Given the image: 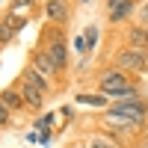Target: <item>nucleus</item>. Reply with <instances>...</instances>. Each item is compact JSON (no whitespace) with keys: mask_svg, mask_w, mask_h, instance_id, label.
Here are the masks:
<instances>
[{"mask_svg":"<svg viewBox=\"0 0 148 148\" xmlns=\"http://www.w3.org/2000/svg\"><path fill=\"white\" fill-rule=\"evenodd\" d=\"M101 95H119V98H130L133 95V83L127 80L125 71H104L101 77Z\"/></svg>","mask_w":148,"mask_h":148,"instance_id":"1","label":"nucleus"},{"mask_svg":"<svg viewBox=\"0 0 148 148\" xmlns=\"http://www.w3.org/2000/svg\"><path fill=\"white\" fill-rule=\"evenodd\" d=\"M113 113H121V116H127V119L142 125L145 116H148V107H145V101H139V98H121V101L113 104Z\"/></svg>","mask_w":148,"mask_h":148,"instance_id":"2","label":"nucleus"},{"mask_svg":"<svg viewBox=\"0 0 148 148\" xmlns=\"http://www.w3.org/2000/svg\"><path fill=\"white\" fill-rule=\"evenodd\" d=\"M116 62H119V68H133V71H142L148 59H145V53H139V51H133V47H130V51H121V53L116 56Z\"/></svg>","mask_w":148,"mask_h":148,"instance_id":"3","label":"nucleus"},{"mask_svg":"<svg viewBox=\"0 0 148 148\" xmlns=\"http://www.w3.org/2000/svg\"><path fill=\"white\" fill-rule=\"evenodd\" d=\"M21 95H24V104H27V107H42V89H39V86H33L30 80H24L21 77Z\"/></svg>","mask_w":148,"mask_h":148,"instance_id":"4","label":"nucleus"},{"mask_svg":"<svg viewBox=\"0 0 148 148\" xmlns=\"http://www.w3.org/2000/svg\"><path fill=\"white\" fill-rule=\"evenodd\" d=\"M104 125H107V127H116V130H136V125H139V121H133V119H127V116L113 113V110H110V113H107V119H104Z\"/></svg>","mask_w":148,"mask_h":148,"instance_id":"5","label":"nucleus"},{"mask_svg":"<svg viewBox=\"0 0 148 148\" xmlns=\"http://www.w3.org/2000/svg\"><path fill=\"white\" fill-rule=\"evenodd\" d=\"M33 71L39 74V77H45V80H51L53 74H56V68L51 65V59H47L45 53H36L33 56Z\"/></svg>","mask_w":148,"mask_h":148,"instance_id":"6","label":"nucleus"},{"mask_svg":"<svg viewBox=\"0 0 148 148\" xmlns=\"http://www.w3.org/2000/svg\"><path fill=\"white\" fill-rule=\"evenodd\" d=\"M45 56L51 59L53 68H62V65H65V45H62V42H51V47L45 51Z\"/></svg>","mask_w":148,"mask_h":148,"instance_id":"7","label":"nucleus"},{"mask_svg":"<svg viewBox=\"0 0 148 148\" xmlns=\"http://www.w3.org/2000/svg\"><path fill=\"white\" fill-rule=\"evenodd\" d=\"M130 12H133L130 0H116V3H110V21H121V18H127Z\"/></svg>","mask_w":148,"mask_h":148,"instance_id":"8","label":"nucleus"},{"mask_svg":"<svg viewBox=\"0 0 148 148\" xmlns=\"http://www.w3.org/2000/svg\"><path fill=\"white\" fill-rule=\"evenodd\" d=\"M0 101H3L9 110H18V107H27L24 104V95H21V89H6L3 95H0Z\"/></svg>","mask_w":148,"mask_h":148,"instance_id":"9","label":"nucleus"},{"mask_svg":"<svg viewBox=\"0 0 148 148\" xmlns=\"http://www.w3.org/2000/svg\"><path fill=\"white\" fill-rule=\"evenodd\" d=\"M130 47L148 56V33L145 30H130Z\"/></svg>","mask_w":148,"mask_h":148,"instance_id":"10","label":"nucleus"},{"mask_svg":"<svg viewBox=\"0 0 148 148\" xmlns=\"http://www.w3.org/2000/svg\"><path fill=\"white\" fill-rule=\"evenodd\" d=\"M47 18L51 21H62L65 18V0H51V3H47Z\"/></svg>","mask_w":148,"mask_h":148,"instance_id":"11","label":"nucleus"},{"mask_svg":"<svg viewBox=\"0 0 148 148\" xmlns=\"http://www.w3.org/2000/svg\"><path fill=\"white\" fill-rule=\"evenodd\" d=\"M77 104H89V107H104L107 95H77Z\"/></svg>","mask_w":148,"mask_h":148,"instance_id":"12","label":"nucleus"},{"mask_svg":"<svg viewBox=\"0 0 148 148\" xmlns=\"http://www.w3.org/2000/svg\"><path fill=\"white\" fill-rule=\"evenodd\" d=\"M86 148H119L116 142H107L104 136H89L86 139Z\"/></svg>","mask_w":148,"mask_h":148,"instance_id":"13","label":"nucleus"},{"mask_svg":"<svg viewBox=\"0 0 148 148\" xmlns=\"http://www.w3.org/2000/svg\"><path fill=\"white\" fill-rule=\"evenodd\" d=\"M95 42H98V27H89V30H86V47L92 51Z\"/></svg>","mask_w":148,"mask_h":148,"instance_id":"14","label":"nucleus"},{"mask_svg":"<svg viewBox=\"0 0 148 148\" xmlns=\"http://www.w3.org/2000/svg\"><path fill=\"white\" fill-rule=\"evenodd\" d=\"M3 125H9V107L0 101V127H3Z\"/></svg>","mask_w":148,"mask_h":148,"instance_id":"15","label":"nucleus"},{"mask_svg":"<svg viewBox=\"0 0 148 148\" xmlns=\"http://www.w3.org/2000/svg\"><path fill=\"white\" fill-rule=\"evenodd\" d=\"M51 121H53V116H51V113H47V116H42V121H39L42 133H47V127H51Z\"/></svg>","mask_w":148,"mask_h":148,"instance_id":"16","label":"nucleus"},{"mask_svg":"<svg viewBox=\"0 0 148 148\" xmlns=\"http://www.w3.org/2000/svg\"><path fill=\"white\" fill-rule=\"evenodd\" d=\"M142 21L148 24V3H145V9H142Z\"/></svg>","mask_w":148,"mask_h":148,"instance_id":"17","label":"nucleus"},{"mask_svg":"<svg viewBox=\"0 0 148 148\" xmlns=\"http://www.w3.org/2000/svg\"><path fill=\"white\" fill-rule=\"evenodd\" d=\"M110 3H116V0H110Z\"/></svg>","mask_w":148,"mask_h":148,"instance_id":"18","label":"nucleus"},{"mask_svg":"<svg viewBox=\"0 0 148 148\" xmlns=\"http://www.w3.org/2000/svg\"><path fill=\"white\" fill-rule=\"evenodd\" d=\"M80 148H86V145H80Z\"/></svg>","mask_w":148,"mask_h":148,"instance_id":"19","label":"nucleus"}]
</instances>
